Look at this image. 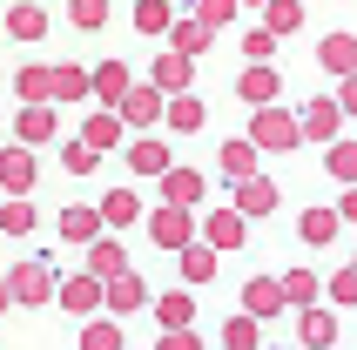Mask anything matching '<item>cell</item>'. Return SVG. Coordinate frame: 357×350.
<instances>
[{"label": "cell", "mask_w": 357, "mask_h": 350, "mask_svg": "<svg viewBox=\"0 0 357 350\" xmlns=\"http://www.w3.org/2000/svg\"><path fill=\"white\" fill-rule=\"evenodd\" d=\"M47 290H54V283H47V270H34V263H20V270H14V296H34V303H40Z\"/></svg>", "instance_id": "6da1fadb"}, {"label": "cell", "mask_w": 357, "mask_h": 350, "mask_svg": "<svg viewBox=\"0 0 357 350\" xmlns=\"http://www.w3.org/2000/svg\"><path fill=\"white\" fill-rule=\"evenodd\" d=\"M337 128V101H310L303 108V135H331Z\"/></svg>", "instance_id": "7a4b0ae2"}, {"label": "cell", "mask_w": 357, "mask_h": 350, "mask_svg": "<svg viewBox=\"0 0 357 350\" xmlns=\"http://www.w3.org/2000/svg\"><path fill=\"white\" fill-rule=\"evenodd\" d=\"M337 222H344V215H331V209H310V215H303V243H331V236H337Z\"/></svg>", "instance_id": "3957f363"}, {"label": "cell", "mask_w": 357, "mask_h": 350, "mask_svg": "<svg viewBox=\"0 0 357 350\" xmlns=\"http://www.w3.org/2000/svg\"><path fill=\"white\" fill-rule=\"evenodd\" d=\"M236 88H243V101H270V95H277V75H270V68H250Z\"/></svg>", "instance_id": "277c9868"}, {"label": "cell", "mask_w": 357, "mask_h": 350, "mask_svg": "<svg viewBox=\"0 0 357 350\" xmlns=\"http://www.w3.org/2000/svg\"><path fill=\"white\" fill-rule=\"evenodd\" d=\"M324 61H331V68H344V75H351V68H357V40L331 34V40H324Z\"/></svg>", "instance_id": "5b68a950"}, {"label": "cell", "mask_w": 357, "mask_h": 350, "mask_svg": "<svg viewBox=\"0 0 357 350\" xmlns=\"http://www.w3.org/2000/svg\"><path fill=\"white\" fill-rule=\"evenodd\" d=\"M155 243H189V222H182V209H162V215H155Z\"/></svg>", "instance_id": "8992f818"}, {"label": "cell", "mask_w": 357, "mask_h": 350, "mask_svg": "<svg viewBox=\"0 0 357 350\" xmlns=\"http://www.w3.org/2000/svg\"><path fill=\"white\" fill-rule=\"evenodd\" d=\"M270 202H277V189H270V182H243V215H263Z\"/></svg>", "instance_id": "52a82bcc"}, {"label": "cell", "mask_w": 357, "mask_h": 350, "mask_svg": "<svg viewBox=\"0 0 357 350\" xmlns=\"http://www.w3.org/2000/svg\"><path fill=\"white\" fill-rule=\"evenodd\" d=\"M331 337H337V324H331V317H303V344H310V350H324V344H331Z\"/></svg>", "instance_id": "ba28073f"}, {"label": "cell", "mask_w": 357, "mask_h": 350, "mask_svg": "<svg viewBox=\"0 0 357 350\" xmlns=\"http://www.w3.org/2000/svg\"><path fill=\"white\" fill-rule=\"evenodd\" d=\"M95 222H101L95 209H68V215H61V229L75 236V243H88V236H95Z\"/></svg>", "instance_id": "9c48e42d"}, {"label": "cell", "mask_w": 357, "mask_h": 350, "mask_svg": "<svg viewBox=\"0 0 357 350\" xmlns=\"http://www.w3.org/2000/svg\"><path fill=\"white\" fill-rule=\"evenodd\" d=\"M290 135H297V128H290L283 115H263V121H257V142H277V149H283Z\"/></svg>", "instance_id": "30bf717a"}, {"label": "cell", "mask_w": 357, "mask_h": 350, "mask_svg": "<svg viewBox=\"0 0 357 350\" xmlns=\"http://www.w3.org/2000/svg\"><path fill=\"white\" fill-rule=\"evenodd\" d=\"M277 303H283V290H277V283H250V310H277Z\"/></svg>", "instance_id": "8fae6325"}, {"label": "cell", "mask_w": 357, "mask_h": 350, "mask_svg": "<svg viewBox=\"0 0 357 350\" xmlns=\"http://www.w3.org/2000/svg\"><path fill=\"white\" fill-rule=\"evenodd\" d=\"M135 20L149 27V34H155V27H169V7H162V0H142V7H135Z\"/></svg>", "instance_id": "7c38bea8"}, {"label": "cell", "mask_w": 357, "mask_h": 350, "mask_svg": "<svg viewBox=\"0 0 357 350\" xmlns=\"http://www.w3.org/2000/svg\"><path fill=\"white\" fill-rule=\"evenodd\" d=\"M121 115H128V121H155V95H128V101H121Z\"/></svg>", "instance_id": "4fadbf2b"}, {"label": "cell", "mask_w": 357, "mask_h": 350, "mask_svg": "<svg viewBox=\"0 0 357 350\" xmlns=\"http://www.w3.org/2000/svg\"><path fill=\"white\" fill-rule=\"evenodd\" d=\"M222 169H229V175H250L257 162H250V149H243V142H229V149H222Z\"/></svg>", "instance_id": "5bb4252c"}, {"label": "cell", "mask_w": 357, "mask_h": 350, "mask_svg": "<svg viewBox=\"0 0 357 350\" xmlns=\"http://www.w3.org/2000/svg\"><path fill=\"white\" fill-rule=\"evenodd\" d=\"M243 236V215H216V222H209V243H236Z\"/></svg>", "instance_id": "9a60e30c"}, {"label": "cell", "mask_w": 357, "mask_h": 350, "mask_svg": "<svg viewBox=\"0 0 357 350\" xmlns=\"http://www.w3.org/2000/svg\"><path fill=\"white\" fill-rule=\"evenodd\" d=\"M135 169H142V175H155V169H169V162H162L155 142H135Z\"/></svg>", "instance_id": "2e32d148"}, {"label": "cell", "mask_w": 357, "mask_h": 350, "mask_svg": "<svg viewBox=\"0 0 357 350\" xmlns=\"http://www.w3.org/2000/svg\"><path fill=\"white\" fill-rule=\"evenodd\" d=\"M0 175H7V189H27V155H0Z\"/></svg>", "instance_id": "e0dca14e"}, {"label": "cell", "mask_w": 357, "mask_h": 350, "mask_svg": "<svg viewBox=\"0 0 357 350\" xmlns=\"http://www.w3.org/2000/svg\"><path fill=\"white\" fill-rule=\"evenodd\" d=\"M88 350H121V330L115 324H95V330H88Z\"/></svg>", "instance_id": "ac0fdd59"}, {"label": "cell", "mask_w": 357, "mask_h": 350, "mask_svg": "<svg viewBox=\"0 0 357 350\" xmlns=\"http://www.w3.org/2000/svg\"><path fill=\"white\" fill-rule=\"evenodd\" d=\"M20 135H27V142H47V135H54V121H47V115H20Z\"/></svg>", "instance_id": "d6986e66"}, {"label": "cell", "mask_w": 357, "mask_h": 350, "mask_svg": "<svg viewBox=\"0 0 357 350\" xmlns=\"http://www.w3.org/2000/svg\"><path fill=\"white\" fill-rule=\"evenodd\" d=\"M169 121H176V128H196V121H202V101H176V108H169Z\"/></svg>", "instance_id": "ffe728a7"}, {"label": "cell", "mask_w": 357, "mask_h": 350, "mask_svg": "<svg viewBox=\"0 0 357 350\" xmlns=\"http://www.w3.org/2000/svg\"><path fill=\"white\" fill-rule=\"evenodd\" d=\"M209 270H216V263H209V250H189V256H182V276H196V283H202Z\"/></svg>", "instance_id": "44dd1931"}, {"label": "cell", "mask_w": 357, "mask_h": 350, "mask_svg": "<svg viewBox=\"0 0 357 350\" xmlns=\"http://www.w3.org/2000/svg\"><path fill=\"white\" fill-rule=\"evenodd\" d=\"M61 296H68V310H88V303H95V283H68Z\"/></svg>", "instance_id": "7402d4cb"}, {"label": "cell", "mask_w": 357, "mask_h": 350, "mask_svg": "<svg viewBox=\"0 0 357 350\" xmlns=\"http://www.w3.org/2000/svg\"><path fill=\"white\" fill-rule=\"evenodd\" d=\"M196 14H202V27H216V20H229V0H196Z\"/></svg>", "instance_id": "603a6c76"}, {"label": "cell", "mask_w": 357, "mask_h": 350, "mask_svg": "<svg viewBox=\"0 0 357 350\" xmlns=\"http://www.w3.org/2000/svg\"><path fill=\"white\" fill-rule=\"evenodd\" d=\"M101 142H115V121H108V115L88 121V149H101Z\"/></svg>", "instance_id": "cb8c5ba5"}, {"label": "cell", "mask_w": 357, "mask_h": 350, "mask_svg": "<svg viewBox=\"0 0 357 350\" xmlns=\"http://www.w3.org/2000/svg\"><path fill=\"white\" fill-rule=\"evenodd\" d=\"M101 14H108L101 0H75V20H81V27H101Z\"/></svg>", "instance_id": "d4e9b609"}, {"label": "cell", "mask_w": 357, "mask_h": 350, "mask_svg": "<svg viewBox=\"0 0 357 350\" xmlns=\"http://www.w3.org/2000/svg\"><path fill=\"white\" fill-rule=\"evenodd\" d=\"M0 229H34V215H27V202H14V209L0 215Z\"/></svg>", "instance_id": "484cf974"}, {"label": "cell", "mask_w": 357, "mask_h": 350, "mask_svg": "<svg viewBox=\"0 0 357 350\" xmlns=\"http://www.w3.org/2000/svg\"><path fill=\"white\" fill-rule=\"evenodd\" d=\"M229 344H236V350H250V344H257V330H250V317H236V324H229Z\"/></svg>", "instance_id": "4316f807"}, {"label": "cell", "mask_w": 357, "mask_h": 350, "mask_svg": "<svg viewBox=\"0 0 357 350\" xmlns=\"http://www.w3.org/2000/svg\"><path fill=\"white\" fill-rule=\"evenodd\" d=\"M95 270H101V276H115V270H121V250H108V243H101V250H95Z\"/></svg>", "instance_id": "83f0119b"}, {"label": "cell", "mask_w": 357, "mask_h": 350, "mask_svg": "<svg viewBox=\"0 0 357 350\" xmlns=\"http://www.w3.org/2000/svg\"><path fill=\"white\" fill-rule=\"evenodd\" d=\"M331 169H337V175H357V149H331Z\"/></svg>", "instance_id": "f1b7e54d"}, {"label": "cell", "mask_w": 357, "mask_h": 350, "mask_svg": "<svg viewBox=\"0 0 357 350\" xmlns=\"http://www.w3.org/2000/svg\"><path fill=\"white\" fill-rule=\"evenodd\" d=\"M344 108H351V115H357V75H351V88H344Z\"/></svg>", "instance_id": "f546056e"}, {"label": "cell", "mask_w": 357, "mask_h": 350, "mask_svg": "<svg viewBox=\"0 0 357 350\" xmlns=\"http://www.w3.org/2000/svg\"><path fill=\"white\" fill-rule=\"evenodd\" d=\"M162 350H196V344H189V337H169V344H162Z\"/></svg>", "instance_id": "4dcf8cb0"}, {"label": "cell", "mask_w": 357, "mask_h": 350, "mask_svg": "<svg viewBox=\"0 0 357 350\" xmlns=\"http://www.w3.org/2000/svg\"><path fill=\"white\" fill-rule=\"evenodd\" d=\"M344 215H351V222H357V189H351V195H344Z\"/></svg>", "instance_id": "1f68e13d"}, {"label": "cell", "mask_w": 357, "mask_h": 350, "mask_svg": "<svg viewBox=\"0 0 357 350\" xmlns=\"http://www.w3.org/2000/svg\"><path fill=\"white\" fill-rule=\"evenodd\" d=\"M351 270H357V263H351Z\"/></svg>", "instance_id": "d6a6232c"}]
</instances>
